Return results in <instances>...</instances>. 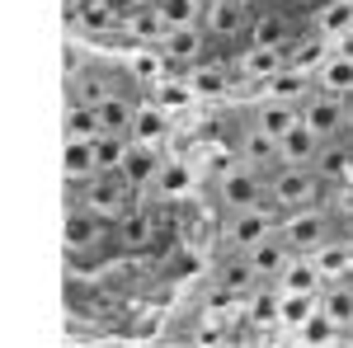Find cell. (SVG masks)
Returning a JSON list of instances; mask_svg holds the SVG:
<instances>
[{
	"mask_svg": "<svg viewBox=\"0 0 353 348\" xmlns=\"http://www.w3.org/2000/svg\"><path fill=\"white\" fill-rule=\"evenodd\" d=\"M66 193H71L66 203H81L85 212H94L99 221H109V226L118 221V216H128L137 203L146 198L123 170H104V174H94V179H85V184L66 188Z\"/></svg>",
	"mask_w": 353,
	"mask_h": 348,
	"instance_id": "6da1fadb",
	"label": "cell"
},
{
	"mask_svg": "<svg viewBox=\"0 0 353 348\" xmlns=\"http://www.w3.org/2000/svg\"><path fill=\"white\" fill-rule=\"evenodd\" d=\"M156 57L170 61V66H184V71H189L193 61L208 57V38H203V28H198V24L161 28V38H156Z\"/></svg>",
	"mask_w": 353,
	"mask_h": 348,
	"instance_id": "4fadbf2b",
	"label": "cell"
},
{
	"mask_svg": "<svg viewBox=\"0 0 353 348\" xmlns=\"http://www.w3.org/2000/svg\"><path fill=\"white\" fill-rule=\"evenodd\" d=\"M81 136H94V118L85 104H66V141H81Z\"/></svg>",
	"mask_w": 353,
	"mask_h": 348,
	"instance_id": "83f0119b",
	"label": "cell"
},
{
	"mask_svg": "<svg viewBox=\"0 0 353 348\" xmlns=\"http://www.w3.org/2000/svg\"><path fill=\"white\" fill-rule=\"evenodd\" d=\"M311 33L325 38V43H339L353 33V0H321L316 14H311Z\"/></svg>",
	"mask_w": 353,
	"mask_h": 348,
	"instance_id": "44dd1931",
	"label": "cell"
},
{
	"mask_svg": "<svg viewBox=\"0 0 353 348\" xmlns=\"http://www.w3.org/2000/svg\"><path fill=\"white\" fill-rule=\"evenodd\" d=\"M151 10H156L161 28H174V24H198V10H203V0H151Z\"/></svg>",
	"mask_w": 353,
	"mask_h": 348,
	"instance_id": "4316f807",
	"label": "cell"
},
{
	"mask_svg": "<svg viewBox=\"0 0 353 348\" xmlns=\"http://www.w3.org/2000/svg\"><path fill=\"white\" fill-rule=\"evenodd\" d=\"M165 132H170V123H165V113H161V108H141V104H137L128 136H132V141H151V146H161Z\"/></svg>",
	"mask_w": 353,
	"mask_h": 348,
	"instance_id": "484cf974",
	"label": "cell"
},
{
	"mask_svg": "<svg viewBox=\"0 0 353 348\" xmlns=\"http://www.w3.org/2000/svg\"><path fill=\"white\" fill-rule=\"evenodd\" d=\"M212 198H217L221 212H236V207H250V203H264V174L254 170V165L245 161H231L217 170V179H212Z\"/></svg>",
	"mask_w": 353,
	"mask_h": 348,
	"instance_id": "9c48e42d",
	"label": "cell"
},
{
	"mask_svg": "<svg viewBox=\"0 0 353 348\" xmlns=\"http://www.w3.org/2000/svg\"><path fill=\"white\" fill-rule=\"evenodd\" d=\"M273 231H278V212L269 203H250V207H236V212H221L217 245H221V254H245L259 240H269Z\"/></svg>",
	"mask_w": 353,
	"mask_h": 348,
	"instance_id": "5b68a950",
	"label": "cell"
},
{
	"mask_svg": "<svg viewBox=\"0 0 353 348\" xmlns=\"http://www.w3.org/2000/svg\"><path fill=\"white\" fill-rule=\"evenodd\" d=\"M311 85L325 90V94H334V99H353V52H344V48L325 52L321 61H316Z\"/></svg>",
	"mask_w": 353,
	"mask_h": 348,
	"instance_id": "e0dca14e",
	"label": "cell"
},
{
	"mask_svg": "<svg viewBox=\"0 0 353 348\" xmlns=\"http://www.w3.org/2000/svg\"><path fill=\"white\" fill-rule=\"evenodd\" d=\"M316 311H321V316H325L339 334H353V283L330 278L325 287L316 292Z\"/></svg>",
	"mask_w": 353,
	"mask_h": 348,
	"instance_id": "ffe728a7",
	"label": "cell"
},
{
	"mask_svg": "<svg viewBox=\"0 0 353 348\" xmlns=\"http://www.w3.org/2000/svg\"><path fill=\"white\" fill-rule=\"evenodd\" d=\"M250 24H254V5L250 0H203L198 10V28L208 43H245L250 38Z\"/></svg>",
	"mask_w": 353,
	"mask_h": 348,
	"instance_id": "ba28073f",
	"label": "cell"
},
{
	"mask_svg": "<svg viewBox=\"0 0 353 348\" xmlns=\"http://www.w3.org/2000/svg\"><path fill=\"white\" fill-rule=\"evenodd\" d=\"M241 259H245V264H250V273L259 278V287H264V283H269V287H273V283H278V278L288 273V264H292L297 254H292V249H288V240H283V236L273 231L269 240H259V245H254V249H245Z\"/></svg>",
	"mask_w": 353,
	"mask_h": 348,
	"instance_id": "9a60e30c",
	"label": "cell"
},
{
	"mask_svg": "<svg viewBox=\"0 0 353 348\" xmlns=\"http://www.w3.org/2000/svg\"><path fill=\"white\" fill-rule=\"evenodd\" d=\"M316 146H321V141H316V136L301 127V118H297V127H288V132L278 136V156H283L288 165H311Z\"/></svg>",
	"mask_w": 353,
	"mask_h": 348,
	"instance_id": "d4e9b609",
	"label": "cell"
},
{
	"mask_svg": "<svg viewBox=\"0 0 353 348\" xmlns=\"http://www.w3.org/2000/svg\"><path fill=\"white\" fill-rule=\"evenodd\" d=\"M231 156L245 165H254L259 174H269V170H278L283 165V156H278V141H273L254 118H241V127H236V136H231Z\"/></svg>",
	"mask_w": 353,
	"mask_h": 348,
	"instance_id": "7c38bea8",
	"label": "cell"
},
{
	"mask_svg": "<svg viewBox=\"0 0 353 348\" xmlns=\"http://www.w3.org/2000/svg\"><path fill=\"white\" fill-rule=\"evenodd\" d=\"M165 231H170V216L161 207H151V203H137L128 216H118L109 226L113 236V254H123V259H141V254H156L165 240Z\"/></svg>",
	"mask_w": 353,
	"mask_h": 348,
	"instance_id": "3957f363",
	"label": "cell"
},
{
	"mask_svg": "<svg viewBox=\"0 0 353 348\" xmlns=\"http://www.w3.org/2000/svg\"><path fill=\"white\" fill-rule=\"evenodd\" d=\"M61 249H66V264L90 268L99 259L113 254V236H109V221H99L94 212H85L81 203H66V231H61Z\"/></svg>",
	"mask_w": 353,
	"mask_h": 348,
	"instance_id": "7a4b0ae2",
	"label": "cell"
},
{
	"mask_svg": "<svg viewBox=\"0 0 353 348\" xmlns=\"http://www.w3.org/2000/svg\"><path fill=\"white\" fill-rule=\"evenodd\" d=\"M311 170H316V179H321L325 188L349 184V174H353V141H349V136L321 141L316 156H311Z\"/></svg>",
	"mask_w": 353,
	"mask_h": 348,
	"instance_id": "2e32d148",
	"label": "cell"
},
{
	"mask_svg": "<svg viewBox=\"0 0 353 348\" xmlns=\"http://www.w3.org/2000/svg\"><path fill=\"white\" fill-rule=\"evenodd\" d=\"M278 236L288 240L292 254H316L325 240L339 236V216L330 212V203H311V207H297V212L278 216Z\"/></svg>",
	"mask_w": 353,
	"mask_h": 348,
	"instance_id": "8992f818",
	"label": "cell"
},
{
	"mask_svg": "<svg viewBox=\"0 0 353 348\" xmlns=\"http://www.w3.org/2000/svg\"><path fill=\"white\" fill-rule=\"evenodd\" d=\"M297 33H301L297 19H292V14H283V10L254 14V24H250V38H254V43H273V48H283V52L297 43Z\"/></svg>",
	"mask_w": 353,
	"mask_h": 348,
	"instance_id": "7402d4cb",
	"label": "cell"
},
{
	"mask_svg": "<svg viewBox=\"0 0 353 348\" xmlns=\"http://www.w3.org/2000/svg\"><path fill=\"white\" fill-rule=\"evenodd\" d=\"M236 85L231 61H193L189 66V90L193 94H226Z\"/></svg>",
	"mask_w": 353,
	"mask_h": 348,
	"instance_id": "603a6c76",
	"label": "cell"
},
{
	"mask_svg": "<svg viewBox=\"0 0 353 348\" xmlns=\"http://www.w3.org/2000/svg\"><path fill=\"white\" fill-rule=\"evenodd\" d=\"M104 94H137V76L128 66H76L66 76V104H94Z\"/></svg>",
	"mask_w": 353,
	"mask_h": 348,
	"instance_id": "52a82bcc",
	"label": "cell"
},
{
	"mask_svg": "<svg viewBox=\"0 0 353 348\" xmlns=\"http://www.w3.org/2000/svg\"><path fill=\"white\" fill-rule=\"evenodd\" d=\"M264 203L273 212H297V207H311V203H325V184L316 179L311 165H278L264 174Z\"/></svg>",
	"mask_w": 353,
	"mask_h": 348,
	"instance_id": "277c9868",
	"label": "cell"
},
{
	"mask_svg": "<svg viewBox=\"0 0 353 348\" xmlns=\"http://www.w3.org/2000/svg\"><path fill=\"white\" fill-rule=\"evenodd\" d=\"M118 5H123V0H118Z\"/></svg>",
	"mask_w": 353,
	"mask_h": 348,
	"instance_id": "f546056e",
	"label": "cell"
},
{
	"mask_svg": "<svg viewBox=\"0 0 353 348\" xmlns=\"http://www.w3.org/2000/svg\"><path fill=\"white\" fill-rule=\"evenodd\" d=\"M118 170L132 179L141 193H151L156 188V179H161V170H165V151L161 146H151V141H123V156H118Z\"/></svg>",
	"mask_w": 353,
	"mask_h": 348,
	"instance_id": "5bb4252c",
	"label": "cell"
},
{
	"mask_svg": "<svg viewBox=\"0 0 353 348\" xmlns=\"http://www.w3.org/2000/svg\"><path fill=\"white\" fill-rule=\"evenodd\" d=\"M297 118L301 127L316 136V141H334V136H344V99H334L325 90H306L297 99Z\"/></svg>",
	"mask_w": 353,
	"mask_h": 348,
	"instance_id": "8fae6325",
	"label": "cell"
},
{
	"mask_svg": "<svg viewBox=\"0 0 353 348\" xmlns=\"http://www.w3.org/2000/svg\"><path fill=\"white\" fill-rule=\"evenodd\" d=\"M250 118H254V123H259V127H264V132L278 141V136L288 132V127H297V104H288V99H273V94H269V99L254 108Z\"/></svg>",
	"mask_w": 353,
	"mask_h": 348,
	"instance_id": "cb8c5ba5",
	"label": "cell"
},
{
	"mask_svg": "<svg viewBox=\"0 0 353 348\" xmlns=\"http://www.w3.org/2000/svg\"><path fill=\"white\" fill-rule=\"evenodd\" d=\"M90 108V118H94V132L104 136H128L132 127V113H137V94H104V99H94Z\"/></svg>",
	"mask_w": 353,
	"mask_h": 348,
	"instance_id": "ac0fdd59",
	"label": "cell"
},
{
	"mask_svg": "<svg viewBox=\"0 0 353 348\" xmlns=\"http://www.w3.org/2000/svg\"><path fill=\"white\" fill-rule=\"evenodd\" d=\"M71 19L94 33V38H118V24H123V5L118 0H71Z\"/></svg>",
	"mask_w": 353,
	"mask_h": 348,
	"instance_id": "d6986e66",
	"label": "cell"
},
{
	"mask_svg": "<svg viewBox=\"0 0 353 348\" xmlns=\"http://www.w3.org/2000/svg\"><path fill=\"white\" fill-rule=\"evenodd\" d=\"M283 66H288V52L273 43H254V38L236 43V57H231V76L241 85H269Z\"/></svg>",
	"mask_w": 353,
	"mask_h": 348,
	"instance_id": "30bf717a",
	"label": "cell"
},
{
	"mask_svg": "<svg viewBox=\"0 0 353 348\" xmlns=\"http://www.w3.org/2000/svg\"><path fill=\"white\" fill-rule=\"evenodd\" d=\"M344 136L353 141V99H344Z\"/></svg>",
	"mask_w": 353,
	"mask_h": 348,
	"instance_id": "f1b7e54d",
	"label": "cell"
}]
</instances>
